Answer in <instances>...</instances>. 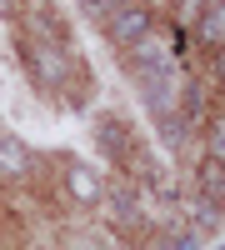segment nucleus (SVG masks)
Returning <instances> with one entry per match:
<instances>
[{"label": "nucleus", "instance_id": "1", "mask_svg": "<svg viewBox=\"0 0 225 250\" xmlns=\"http://www.w3.org/2000/svg\"><path fill=\"white\" fill-rule=\"evenodd\" d=\"M20 60H25V70L40 90H65V80H70V55L65 45H50V40H20Z\"/></svg>", "mask_w": 225, "mask_h": 250}, {"label": "nucleus", "instance_id": "2", "mask_svg": "<svg viewBox=\"0 0 225 250\" xmlns=\"http://www.w3.org/2000/svg\"><path fill=\"white\" fill-rule=\"evenodd\" d=\"M150 30H155V10H150V5H115V10L105 15V35L115 40L120 50L135 45V40L150 35Z\"/></svg>", "mask_w": 225, "mask_h": 250}, {"label": "nucleus", "instance_id": "3", "mask_svg": "<svg viewBox=\"0 0 225 250\" xmlns=\"http://www.w3.org/2000/svg\"><path fill=\"white\" fill-rule=\"evenodd\" d=\"M195 185H200V195H205L210 205L225 200V155L220 150H205V160L195 165Z\"/></svg>", "mask_w": 225, "mask_h": 250}, {"label": "nucleus", "instance_id": "4", "mask_svg": "<svg viewBox=\"0 0 225 250\" xmlns=\"http://www.w3.org/2000/svg\"><path fill=\"white\" fill-rule=\"evenodd\" d=\"M65 190L75 205H100V195H105V185H100L95 170H85V165H65Z\"/></svg>", "mask_w": 225, "mask_h": 250}, {"label": "nucleus", "instance_id": "5", "mask_svg": "<svg viewBox=\"0 0 225 250\" xmlns=\"http://www.w3.org/2000/svg\"><path fill=\"white\" fill-rule=\"evenodd\" d=\"M195 40L205 45L210 55H220V40H225V20H220V0H205V15L195 25Z\"/></svg>", "mask_w": 225, "mask_h": 250}, {"label": "nucleus", "instance_id": "6", "mask_svg": "<svg viewBox=\"0 0 225 250\" xmlns=\"http://www.w3.org/2000/svg\"><path fill=\"white\" fill-rule=\"evenodd\" d=\"M25 170H30V150H25L20 140L0 135V175H5V180H20Z\"/></svg>", "mask_w": 225, "mask_h": 250}]
</instances>
